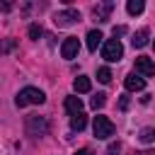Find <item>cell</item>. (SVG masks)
Here are the masks:
<instances>
[{
    "instance_id": "6",
    "label": "cell",
    "mask_w": 155,
    "mask_h": 155,
    "mask_svg": "<svg viewBox=\"0 0 155 155\" xmlns=\"http://www.w3.org/2000/svg\"><path fill=\"white\" fill-rule=\"evenodd\" d=\"M78 51H80V39H78V36H68V39L63 41V46H61V56H63L65 61L78 58Z\"/></svg>"
},
{
    "instance_id": "9",
    "label": "cell",
    "mask_w": 155,
    "mask_h": 155,
    "mask_svg": "<svg viewBox=\"0 0 155 155\" xmlns=\"http://www.w3.org/2000/svg\"><path fill=\"white\" fill-rule=\"evenodd\" d=\"M124 85H126L128 92H140V90L145 87V78H140L138 73H128L126 80H124Z\"/></svg>"
},
{
    "instance_id": "22",
    "label": "cell",
    "mask_w": 155,
    "mask_h": 155,
    "mask_svg": "<svg viewBox=\"0 0 155 155\" xmlns=\"http://www.w3.org/2000/svg\"><path fill=\"white\" fill-rule=\"evenodd\" d=\"M121 34H126V27H114V39L121 36Z\"/></svg>"
},
{
    "instance_id": "2",
    "label": "cell",
    "mask_w": 155,
    "mask_h": 155,
    "mask_svg": "<svg viewBox=\"0 0 155 155\" xmlns=\"http://www.w3.org/2000/svg\"><path fill=\"white\" fill-rule=\"evenodd\" d=\"M24 128H27L29 136L39 138V136H46V133H48V121H46L44 116H39V114H29L27 121H24Z\"/></svg>"
},
{
    "instance_id": "1",
    "label": "cell",
    "mask_w": 155,
    "mask_h": 155,
    "mask_svg": "<svg viewBox=\"0 0 155 155\" xmlns=\"http://www.w3.org/2000/svg\"><path fill=\"white\" fill-rule=\"evenodd\" d=\"M46 102V94L39 90V87H24L19 90V94L15 97V104L17 107H27V104H44Z\"/></svg>"
},
{
    "instance_id": "11",
    "label": "cell",
    "mask_w": 155,
    "mask_h": 155,
    "mask_svg": "<svg viewBox=\"0 0 155 155\" xmlns=\"http://www.w3.org/2000/svg\"><path fill=\"white\" fill-rule=\"evenodd\" d=\"M73 90H75L78 94H82V92H90V90H92V82H90V78H87V75H80V78H75V80H73Z\"/></svg>"
},
{
    "instance_id": "10",
    "label": "cell",
    "mask_w": 155,
    "mask_h": 155,
    "mask_svg": "<svg viewBox=\"0 0 155 155\" xmlns=\"http://www.w3.org/2000/svg\"><path fill=\"white\" fill-rule=\"evenodd\" d=\"M65 111L68 114H82V99L80 97H75V94H70V97H65Z\"/></svg>"
},
{
    "instance_id": "4",
    "label": "cell",
    "mask_w": 155,
    "mask_h": 155,
    "mask_svg": "<svg viewBox=\"0 0 155 155\" xmlns=\"http://www.w3.org/2000/svg\"><path fill=\"white\" fill-rule=\"evenodd\" d=\"M92 131H94V138H99V140H107V138H111L114 136V124L107 119V116H94V124H92Z\"/></svg>"
},
{
    "instance_id": "17",
    "label": "cell",
    "mask_w": 155,
    "mask_h": 155,
    "mask_svg": "<svg viewBox=\"0 0 155 155\" xmlns=\"http://www.w3.org/2000/svg\"><path fill=\"white\" fill-rule=\"evenodd\" d=\"M104 102H107V94H104V92H97V94L90 99V107L97 111V109H102V107H104Z\"/></svg>"
},
{
    "instance_id": "19",
    "label": "cell",
    "mask_w": 155,
    "mask_h": 155,
    "mask_svg": "<svg viewBox=\"0 0 155 155\" xmlns=\"http://www.w3.org/2000/svg\"><path fill=\"white\" fill-rule=\"evenodd\" d=\"M97 80H99V82H104V85H107V82H109V80H111V70H109V68H107V65H104V68H99V70H97Z\"/></svg>"
},
{
    "instance_id": "5",
    "label": "cell",
    "mask_w": 155,
    "mask_h": 155,
    "mask_svg": "<svg viewBox=\"0 0 155 155\" xmlns=\"http://www.w3.org/2000/svg\"><path fill=\"white\" fill-rule=\"evenodd\" d=\"M80 22V12L78 10H61V12H56L53 15V24L58 27V29H63V27H73V24H78Z\"/></svg>"
},
{
    "instance_id": "21",
    "label": "cell",
    "mask_w": 155,
    "mask_h": 155,
    "mask_svg": "<svg viewBox=\"0 0 155 155\" xmlns=\"http://www.w3.org/2000/svg\"><path fill=\"white\" fill-rule=\"evenodd\" d=\"M128 104H131V99H128L126 94H121V99H119V109H121V111H126V109H128Z\"/></svg>"
},
{
    "instance_id": "7",
    "label": "cell",
    "mask_w": 155,
    "mask_h": 155,
    "mask_svg": "<svg viewBox=\"0 0 155 155\" xmlns=\"http://www.w3.org/2000/svg\"><path fill=\"white\" fill-rule=\"evenodd\" d=\"M136 73H138L140 78H143V75L150 78V75H155V63H153L148 56H138V58H136Z\"/></svg>"
},
{
    "instance_id": "26",
    "label": "cell",
    "mask_w": 155,
    "mask_h": 155,
    "mask_svg": "<svg viewBox=\"0 0 155 155\" xmlns=\"http://www.w3.org/2000/svg\"><path fill=\"white\" fill-rule=\"evenodd\" d=\"M153 46H155V41H153Z\"/></svg>"
},
{
    "instance_id": "13",
    "label": "cell",
    "mask_w": 155,
    "mask_h": 155,
    "mask_svg": "<svg viewBox=\"0 0 155 155\" xmlns=\"http://www.w3.org/2000/svg\"><path fill=\"white\" fill-rule=\"evenodd\" d=\"M102 39H104V36H102V31H99V29H92V31H87V48L94 53V51H97V46L102 44Z\"/></svg>"
},
{
    "instance_id": "12",
    "label": "cell",
    "mask_w": 155,
    "mask_h": 155,
    "mask_svg": "<svg viewBox=\"0 0 155 155\" xmlns=\"http://www.w3.org/2000/svg\"><path fill=\"white\" fill-rule=\"evenodd\" d=\"M148 36H150V31L143 27V29H138L136 34H133V39H131V44H133V48H143L145 44H148Z\"/></svg>"
},
{
    "instance_id": "24",
    "label": "cell",
    "mask_w": 155,
    "mask_h": 155,
    "mask_svg": "<svg viewBox=\"0 0 155 155\" xmlns=\"http://www.w3.org/2000/svg\"><path fill=\"white\" fill-rule=\"evenodd\" d=\"M75 155H92V150H90V148H80Z\"/></svg>"
},
{
    "instance_id": "15",
    "label": "cell",
    "mask_w": 155,
    "mask_h": 155,
    "mask_svg": "<svg viewBox=\"0 0 155 155\" xmlns=\"http://www.w3.org/2000/svg\"><path fill=\"white\" fill-rule=\"evenodd\" d=\"M143 0H128L126 2V10H128V15H140L143 12Z\"/></svg>"
},
{
    "instance_id": "18",
    "label": "cell",
    "mask_w": 155,
    "mask_h": 155,
    "mask_svg": "<svg viewBox=\"0 0 155 155\" xmlns=\"http://www.w3.org/2000/svg\"><path fill=\"white\" fill-rule=\"evenodd\" d=\"M138 138H140L143 143H155V128H153V126H148V128H143Z\"/></svg>"
},
{
    "instance_id": "8",
    "label": "cell",
    "mask_w": 155,
    "mask_h": 155,
    "mask_svg": "<svg viewBox=\"0 0 155 155\" xmlns=\"http://www.w3.org/2000/svg\"><path fill=\"white\" fill-rule=\"evenodd\" d=\"M111 10H114V2H97V5L92 7V15H94L97 22H109Z\"/></svg>"
},
{
    "instance_id": "25",
    "label": "cell",
    "mask_w": 155,
    "mask_h": 155,
    "mask_svg": "<svg viewBox=\"0 0 155 155\" xmlns=\"http://www.w3.org/2000/svg\"><path fill=\"white\" fill-rule=\"evenodd\" d=\"M136 155H155V150H143V153H136Z\"/></svg>"
},
{
    "instance_id": "14",
    "label": "cell",
    "mask_w": 155,
    "mask_h": 155,
    "mask_svg": "<svg viewBox=\"0 0 155 155\" xmlns=\"http://www.w3.org/2000/svg\"><path fill=\"white\" fill-rule=\"evenodd\" d=\"M85 126H87L85 114H75V116H70V128H73V131H82Z\"/></svg>"
},
{
    "instance_id": "16",
    "label": "cell",
    "mask_w": 155,
    "mask_h": 155,
    "mask_svg": "<svg viewBox=\"0 0 155 155\" xmlns=\"http://www.w3.org/2000/svg\"><path fill=\"white\" fill-rule=\"evenodd\" d=\"M15 48H17V39H2V41H0V56L10 53V51H15Z\"/></svg>"
},
{
    "instance_id": "23",
    "label": "cell",
    "mask_w": 155,
    "mask_h": 155,
    "mask_svg": "<svg viewBox=\"0 0 155 155\" xmlns=\"http://www.w3.org/2000/svg\"><path fill=\"white\" fill-rule=\"evenodd\" d=\"M109 155H119V143L116 145H109Z\"/></svg>"
},
{
    "instance_id": "20",
    "label": "cell",
    "mask_w": 155,
    "mask_h": 155,
    "mask_svg": "<svg viewBox=\"0 0 155 155\" xmlns=\"http://www.w3.org/2000/svg\"><path fill=\"white\" fill-rule=\"evenodd\" d=\"M41 34H44V29H41V24H31V27H29V36H31V39H39Z\"/></svg>"
},
{
    "instance_id": "3",
    "label": "cell",
    "mask_w": 155,
    "mask_h": 155,
    "mask_svg": "<svg viewBox=\"0 0 155 155\" xmlns=\"http://www.w3.org/2000/svg\"><path fill=\"white\" fill-rule=\"evenodd\" d=\"M121 56H124L121 41H119V39H107L104 46H102V58L109 61V63H116V61H121Z\"/></svg>"
}]
</instances>
